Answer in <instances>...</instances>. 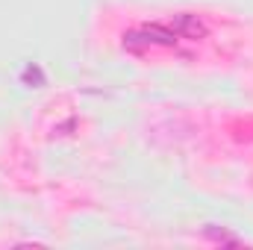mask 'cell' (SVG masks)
Instances as JSON below:
<instances>
[{
	"label": "cell",
	"mask_w": 253,
	"mask_h": 250,
	"mask_svg": "<svg viewBox=\"0 0 253 250\" xmlns=\"http://www.w3.org/2000/svg\"><path fill=\"white\" fill-rule=\"evenodd\" d=\"M171 30H174L177 36H186V39H203V36H206V24H203L197 15H189V12L174 15Z\"/></svg>",
	"instance_id": "1"
},
{
	"label": "cell",
	"mask_w": 253,
	"mask_h": 250,
	"mask_svg": "<svg viewBox=\"0 0 253 250\" xmlns=\"http://www.w3.org/2000/svg\"><path fill=\"white\" fill-rule=\"evenodd\" d=\"M144 33H147V39H150V44H165V47H171L177 39V33L174 30H165V27H159V24H147L144 27Z\"/></svg>",
	"instance_id": "2"
},
{
	"label": "cell",
	"mask_w": 253,
	"mask_h": 250,
	"mask_svg": "<svg viewBox=\"0 0 253 250\" xmlns=\"http://www.w3.org/2000/svg\"><path fill=\"white\" fill-rule=\"evenodd\" d=\"M147 47H153V44H150V39H147L144 30L124 33V50H129V53H141V50H147Z\"/></svg>",
	"instance_id": "3"
},
{
	"label": "cell",
	"mask_w": 253,
	"mask_h": 250,
	"mask_svg": "<svg viewBox=\"0 0 253 250\" xmlns=\"http://www.w3.org/2000/svg\"><path fill=\"white\" fill-rule=\"evenodd\" d=\"M203 236H206V239H209V242H218V245H242V242H239V239H236V236H233V233H227V230H224V227H221V230H218V227H215V224H209V227H206V230H203Z\"/></svg>",
	"instance_id": "4"
},
{
	"label": "cell",
	"mask_w": 253,
	"mask_h": 250,
	"mask_svg": "<svg viewBox=\"0 0 253 250\" xmlns=\"http://www.w3.org/2000/svg\"><path fill=\"white\" fill-rule=\"evenodd\" d=\"M21 80H24V85L42 88V85H44V71H42L39 65H27V68H24V74H21Z\"/></svg>",
	"instance_id": "5"
}]
</instances>
